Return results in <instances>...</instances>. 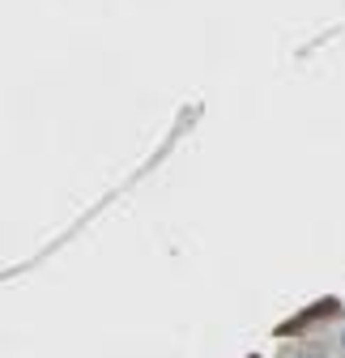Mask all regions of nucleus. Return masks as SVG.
I'll list each match as a JSON object with an SVG mask.
<instances>
[{"label": "nucleus", "mask_w": 345, "mask_h": 358, "mask_svg": "<svg viewBox=\"0 0 345 358\" xmlns=\"http://www.w3.org/2000/svg\"><path fill=\"white\" fill-rule=\"evenodd\" d=\"M341 345H345V337H341Z\"/></svg>", "instance_id": "f257e3e1"}]
</instances>
